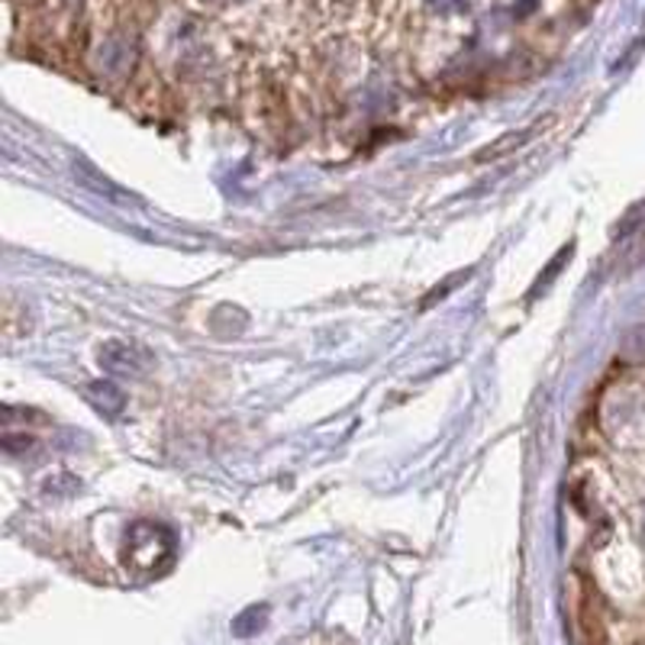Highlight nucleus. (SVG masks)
I'll use <instances>...</instances> for the list:
<instances>
[{
	"mask_svg": "<svg viewBox=\"0 0 645 645\" xmlns=\"http://www.w3.org/2000/svg\"><path fill=\"white\" fill-rule=\"evenodd\" d=\"M175 558V536L162 523H133L126 530V565L142 574L162 571Z\"/></svg>",
	"mask_w": 645,
	"mask_h": 645,
	"instance_id": "obj_1",
	"label": "nucleus"
},
{
	"mask_svg": "<svg viewBox=\"0 0 645 645\" xmlns=\"http://www.w3.org/2000/svg\"><path fill=\"white\" fill-rule=\"evenodd\" d=\"M100 365L116 374H146L156 365V356L139 343H107L100 349Z\"/></svg>",
	"mask_w": 645,
	"mask_h": 645,
	"instance_id": "obj_2",
	"label": "nucleus"
},
{
	"mask_svg": "<svg viewBox=\"0 0 645 645\" xmlns=\"http://www.w3.org/2000/svg\"><path fill=\"white\" fill-rule=\"evenodd\" d=\"M88 397H91V404L97 410H103V413H120L123 407H126V397L120 394V387H113L110 381H97L88 387Z\"/></svg>",
	"mask_w": 645,
	"mask_h": 645,
	"instance_id": "obj_3",
	"label": "nucleus"
}]
</instances>
